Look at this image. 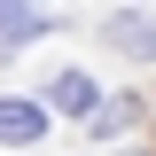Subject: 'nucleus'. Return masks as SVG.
<instances>
[{
  "mask_svg": "<svg viewBox=\"0 0 156 156\" xmlns=\"http://www.w3.org/2000/svg\"><path fill=\"white\" fill-rule=\"evenodd\" d=\"M101 39L125 47V55H156V23H148V16H109V23H101Z\"/></svg>",
  "mask_w": 156,
  "mask_h": 156,
  "instance_id": "f257e3e1",
  "label": "nucleus"
},
{
  "mask_svg": "<svg viewBox=\"0 0 156 156\" xmlns=\"http://www.w3.org/2000/svg\"><path fill=\"white\" fill-rule=\"evenodd\" d=\"M39 133H47L39 101H0V140H39Z\"/></svg>",
  "mask_w": 156,
  "mask_h": 156,
  "instance_id": "f03ea898",
  "label": "nucleus"
},
{
  "mask_svg": "<svg viewBox=\"0 0 156 156\" xmlns=\"http://www.w3.org/2000/svg\"><path fill=\"white\" fill-rule=\"evenodd\" d=\"M47 101H55V109L94 117V78H86V70H55V94H47Z\"/></svg>",
  "mask_w": 156,
  "mask_h": 156,
  "instance_id": "7ed1b4c3",
  "label": "nucleus"
},
{
  "mask_svg": "<svg viewBox=\"0 0 156 156\" xmlns=\"http://www.w3.org/2000/svg\"><path fill=\"white\" fill-rule=\"evenodd\" d=\"M39 31H47V16L31 0H0V39H39Z\"/></svg>",
  "mask_w": 156,
  "mask_h": 156,
  "instance_id": "20e7f679",
  "label": "nucleus"
}]
</instances>
